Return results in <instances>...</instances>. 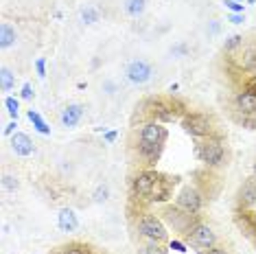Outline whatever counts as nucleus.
Here are the masks:
<instances>
[{"mask_svg":"<svg viewBox=\"0 0 256 254\" xmlns=\"http://www.w3.org/2000/svg\"><path fill=\"white\" fill-rule=\"evenodd\" d=\"M62 254H90V250L86 246H68L62 250Z\"/></svg>","mask_w":256,"mask_h":254,"instance_id":"28","label":"nucleus"},{"mask_svg":"<svg viewBox=\"0 0 256 254\" xmlns=\"http://www.w3.org/2000/svg\"><path fill=\"white\" fill-rule=\"evenodd\" d=\"M230 22H232V24H241V22H246V16H243V14H232Z\"/></svg>","mask_w":256,"mask_h":254,"instance_id":"34","label":"nucleus"},{"mask_svg":"<svg viewBox=\"0 0 256 254\" xmlns=\"http://www.w3.org/2000/svg\"><path fill=\"white\" fill-rule=\"evenodd\" d=\"M125 74H127V79H130L132 84L142 86V84H147L149 79L154 77V66H151L149 62H144V60H132L130 64H127V68H125Z\"/></svg>","mask_w":256,"mask_h":254,"instance_id":"5","label":"nucleus"},{"mask_svg":"<svg viewBox=\"0 0 256 254\" xmlns=\"http://www.w3.org/2000/svg\"><path fill=\"white\" fill-rule=\"evenodd\" d=\"M16 127H18V120H11V123L4 127V136H14L16 134Z\"/></svg>","mask_w":256,"mask_h":254,"instance_id":"33","label":"nucleus"},{"mask_svg":"<svg viewBox=\"0 0 256 254\" xmlns=\"http://www.w3.org/2000/svg\"><path fill=\"white\" fill-rule=\"evenodd\" d=\"M162 215H164L166 222L171 224L176 230H180V232H188V230L193 228V217L195 215H193V212L182 210L180 206H178V208H166Z\"/></svg>","mask_w":256,"mask_h":254,"instance_id":"8","label":"nucleus"},{"mask_svg":"<svg viewBox=\"0 0 256 254\" xmlns=\"http://www.w3.org/2000/svg\"><path fill=\"white\" fill-rule=\"evenodd\" d=\"M166 138H168V132L160 120H149V123H144L142 130H140V140L154 142V145H164Z\"/></svg>","mask_w":256,"mask_h":254,"instance_id":"9","label":"nucleus"},{"mask_svg":"<svg viewBox=\"0 0 256 254\" xmlns=\"http://www.w3.org/2000/svg\"><path fill=\"white\" fill-rule=\"evenodd\" d=\"M84 112H86V108L81 106V103H70V106H66L62 110V125L64 127H68V130H72V127H77L81 123V118H84Z\"/></svg>","mask_w":256,"mask_h":254,"instance_id":"10","label":"nucleus"},{"mask_svg":"<svg viewBox=\"0 0 256 254\" xmlns=\"http://www.w3.org/2000/svg\"><path fill=\"white\" fill-rule=\"evenodd\" d=\"M186 236H188V241L195 248H202V250H210V248H214V244H217V236H214L212 228L206 226V224H200V222L193 224V228L186 232Z\"/></svg>","mask_w":256,"mask_h":254,"instance_id":"4","label":"nucleus"},{"mask_svg":"<svg viewBox=\"0 0 256 254\" xmlns=\"http://www.w3.org/2000/svg\"><path fill=\"white\" fill-rule=\"evenodd\" d=\"M202 204H204V198H202V193L197 190L195 186H184L182 190H180V195H178V206L182 210L186 212H200L202 210Z\"/></svg>","mask_w":256,"mask_h":254,"instance_id":"7","label":"nucleus"},{"mask_svg":"<svg viewBox=\"0 0 256 254\" xmlns=\"http://www.w3.org/2000/svg\"><path fill=\"white\" fill-rule=\"evenodd\" d=\"M206 254H228L226 252V248H219V246H214V248H210Z\"/></svg>","mask_w":256,"mask_h":254,"instance_id":"35","label":"nucleus"},{"mask_svg":"<svg viewBox=\"0 0 256 254\" xmlns=\"http://www.w3.org/2000/svg\"><path fill=\"white\" fill-rule=\"evenodd\" d=\"M36 70H38V77H40V79L46 77V60H44V57L36 60Z\"/></svg>","mask_w":256,"mask_h":254,"instance_id":"30","label":"nucleus"},{"mask_svg":"<svg viewBox=\"0 0 256 254\" xmlns=\"http://www.w3.org/2000/svg\"><path fill=\"white\" fill-rule=\"evenodd\" d=\"M197 158L208 166H219L226 158V149L219 138H206L204 142L197 145Z\"/></svg>","mask_w":256,"mask_h":254,"instance_id":"1","label":"nucleus"},{"mask_svg":"<svg viewBox=\"0 0 256 254\" xmlns=\"http://www.w3.org/2000/svg\"><path fill=\"white\" fill-rule=\"evenodd\" d=\"M20 96H22V99H33V86H31V84H24V86H22Z\"/></svg>","mask_w":256,"mask_h":254,"instance_id":"32","label":"nucleus"},{"mask_svg":"<svg viewBox=\"0 0 256 254\" xmlns=\"http://www.w3.org/2000/svg\"><path fill=\"white\" fill-rule=\"evenodd\" d=\"M57 226H60L62 232H74L79 228V219L74 215L72 208H62L60 215H57Z\"/></svg>","mask_w":256,"mask_h":254,"instance_id":"13","label":"nucleus"},{"mask_svg":"<svg viewBox=\"0 0 256 254\" xmlns=\"http://www.w3.org/2000/svg\"><path fill=\"white\" fill-rule=\"evenodd\" d=\"M248 2H250V4H254V2H256V0H248Z\"/></svg>","mask_w":256,"mask_h":254,"instance_id":"38","label":"nucleus"},{"mask_svg":"<svg viewBox=\"0 0 256 254\" xmlns=\"http://www.w3.org/2000/svg\"><path fill=\"white\" fill-rule=\"evenodd\" d=\"M234 106L243 116H252V114H256V94L250 90L238 92L236 99H234Z\"/></svg>","mask_w":256,"mask_h":254,"instance_id":"12","label":"nucleus"},{"mask_svg":"<svg viewBox=\"0 0 256 254\" xmlns=\"http://www.w3.org/2000/svg\"><path fill=\"white\" fill-rule=\"evenodd\" d=\"M162 149H164V145H154V142H147V140H140V142H138V154H140L149 164H156V162H158Z\"/></svg>","mask_w":256,"mask_h":254,"instance_id":"14","label":"nucleus"},{"mask_svg":"<svg viewBox=\"0 0 256 254\" xmlns=\"http://www.w3.org/2000/svg\"><path fill=\"white\" fill-rule=\"evenodd\" d=\"M236 2H243V0H236Z\"/></svg>","mask_w":256,"mask_h":254,"instance_id":"39","label":"nucleus"},{"mask_svg":"<svg viewBox=\"0 0 256 254\" xmlns=\"http://www.w3.org/2000/svg\"><path fill=\"white\" fill-rule=\"evenodd\" d=\"M98 18H101V11L94 7H86L81 11V20H84L86 24H94V22H98Z\"/></svg>","mask_w":256,"mask_h":254,"instance_id":"22","label":"nucleus"},{"mask_svg":"<svg viewBox=\"0 0 256 254\" xmlns=\"http://www.w3.org/2000/svg\"><path fill=\"white\" fill-rule=\"evenodd\" d=\"M224 4L232 11V14H243V4L236 2V0H224Z\"/></svg>","mask_w":256,"mask_h":254,"instance_id":"29","label":"nucleus"},{"mask_svg":"<svg viewBox=\"0 0 256 254\" xmlns=\"http://www.w3.org/2000/svg\"><path fill=\"white\" fill-rule=\"evenodd\" d=\"M138 232L142 236H147L149 241H156V244H162V241H166V236H168L166 226L162 224V219L151 215V212H147V215H142L138 219Z\"/></svg>","mask_w":256,"mask_h":254,"instance_id":"2","label":"nucleus"},{"mask_svg":"<svg viewBox=\"0 0 256 254\" xmlns=\"http://www.w3.org/2000/svg\"><path fill=\"white\" fill-rule=\"evenodd\" d=\"M14 86H16V74H14V70L7 68V66H2V68H0V90L9 92Z\"/></svg>","mask_w":256,"mask_h":254,"instance_id":"18","label":"nucleus"},{"mask_svg":"<svg viewBox=\"0 0 256 254\" xmlns=\"http://www.w3.org/2000/svg\"><path fill=\"white\" fill-rule=\"evenodd\" d=\"M26 116H28V120H31L33 127H36L40 134H44V136H48V134H50V127H48V123H46V120H44L42 116H40L36 110H28Z\"/></svg>","mask_w":256,"mask_h":254,"instance_id":"19","label":"nucleus"},{"mask_svg":"<svg viewBox=\"0 0 256 254\" xmlns=\"http://www.w3.org/2000/svg\"><path fill=\"white\" fill-rule=\"evenodd\" d=\"M160 178L156 171H142L138 173L136 178H134V193H136V198H149L154 195L156 186H158Z\"/></svg>","mask_w":256,"mask_h":254,"instance_id":"6","label":"nucleus"},{"mask_svg":"<svg viewBox=\"0 0 256 254\" xmlns=\"http://www.w3.org/2000/svg\"><path fill=\"white\" fill-rule=\"evenodd\" d=\"M241 44H243V36H238V33H234V36H230V38L224 42V48L228 50V53H232V50L238 48Z\"/></svg>","mask_w":256,"mask_h":254,"instance_id":"25","label":"nucleus"},{"mask_svg":"<svg viewBox=\"0 0 256 254\" xmlns=\"http://www.w3.org/2000/svg\"><path fill=\"white\" fill-rule=\"evenodd\" d=\"M168 250H176L180 254H184L186 252V244H182V241H178V239H173L171 244H168Z\"/></svg>","mask_w":256,"mask_h":254,"instance_id":"31","label":"nucleus"},{"mask_svg":"<svg viewBox=\"0 0 256 254\" xmlns=\"http://www.w3.org/2000/svg\"><path fill=\"white\" fill-rule=\"evenodd\" d=\"M16 40H18V33H16V28L9 24V22H2L0 24V48L7 50L11 46L16 44Z\"/></svg>","mask_w":256,"mask_h":254,"instance_id":"15","label":"nucleus"},{"mask_svg":"<svg viewBox=\"0 0 256 254\" xmlns=\"http://www.w3.org/2000/svg\"><path fill=\"white\" fill-rule=\"evenodd\" d=\"M182 127L188 136L193 138H210L212 134V123L204 114H186L182 120Z\"/></svg>","mask_w":256,"mask_h":254,"instance_id":"3","label":"nucleus"},{"mask_svg":"<svg viewBox=\"0 0 256 254\" xmlns=\"http://www.w3.org/2000/svg\"><path fill=\"white\" fill-rule=\"evenodd\" d=\"M11 149H14L16 156L26 158V156H31L33 152H36V145H33V140H31V136H28V134L16 132V134L11 136Z\"/></svg>","mask_w":256,"mask_h":254,"instance_id":"11","label":"nucleus"},{"mask_svg":"<svg viewBox=\"0 0 256 254\" xmlns=\"http://www.w3.org/2000/svg\"><path fill=\"white\" fill-rule=\"evenodd\" d=\"M144 254H168L166 248H162L160 244H156V241H151V244L144 248Z\"/></svg>","mask_w":256,"mask_h":254,"instance_id":"27","label":"nucleus"},{"mask_svg":"<svg viewBox=\"0 0 256 254\" xmlns=\"http://www.w3.org/2000/svg\"><path fill=\"white\" fill-rule=\"evenodd\" d=\"M241 66L246 68V70H252V72H256V46H252V48H248L246 53H243Z\"/></svg>","mask_w":256,"mask_h":254,"instance_id":"20","label":"nucleus"},{"mask_svg":"<svg viewBox=\"0 0 256 254\" xmlns=\"http://www.w3.org/2000/svg\"><path fill=\"white\" fill-rule=\"evenodd\" d=\"M92 200L96 202V204H103V202L110 200V186L108 184H98L94 188V193H92Z\"/></svg>","mask_w":256,"mask_h":254,"instance_id":"23","label":"nucleus"},{"mask_svg":"<svg viewBox=\"0 0 256 254\" xmlns=\"http://www.w3.org/2000/svg\"><path fill=\"white\" fill-rule=\"evenodd\" d=\"M2 186L7 190H18L20 182H18V178H14V176H2Z\"/></svg>","mask_w":256,"mask_h":254,"instance_id":"26","label":"nucleus"},{"mask_svg":"<svg viewBox=\"0 0 256 254\" xmlns=\"http://www.w3.org/2000/svg\"><path fill=\"white\" fill-rule=\"evenodd\" d=\"M246 90H250V92H254V94H256V79H252V82L248 84V88H246Z\"/></svg>","mask_w":256,"mask_h":254,"instance_id":"37","label":"nucleus"},{"mask_svg":"<svg viewBox=\"0 0 256 254\" xmlns=\"http://www.w3.org/2000/svg\"><path fill=\"white\" fill-rule=\"evenodd\" d=\"M106 140L108 142H114L116 140V132H106Z\"/></svg>","mask_w":256,"mask_h":254,"instance_id":"36","label":"nucleus"},{"mask_svg":"<svg viewBox=\"0 0 256 254\" xmlns=\"http://www.w3.org/2000/svg\"><path fill=\"white\" fill-rule=\"evenodd\" d=\"M144 9H147V0H125V14L132 18L142 16Z\"/></svg>","mask_w":256,"mask_h":254,"instance_id":"17","label":"nucleus"},{"mask_svg":"<svg viewBox=\"0 0 256 254\" xmlns=\"http://www.w3.org/2000/svg\"><path fill=\"white\" fill-rule=\"evenodd\" d=\"M238 195H241V202L246 206H256V178H252V180H248L243 184Z\"/></svg>","mask_w":256,"mask_h":254,"instance_id":"16","label":"nucleus"},{"mask_svg":"<svg viewBox=\"0 0 256 254\" xmlns=\"http://www.w3.org/2000/svg\"><path fill=\"white\" fill-rule=\"evenodd\" d=\"M4 108H7V112L11 114V118H18V112H20V101L18 99H14V96H7L4 99Z\"/></svg>","mask_w":256,"mask_h":254,"instance_id":"24","label":"nucleus"},{"mask_svg":"<svg viewBox=\"0 0 256 254\" xmlns=\"http://www.w3.org/2000/svg\"><path fill=\"white\" fill-rule=\"evenodd\" d=\"M154 116H156V120H173L176 118V112H173L171 108H166V106H156V110H154Z\"/></svg>","mask_w":256,"mask_h":254,"instance_id":"21","label":"nucleus"}]
</instances>
